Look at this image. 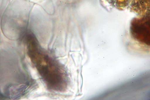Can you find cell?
Returning <instances> with one entry per match:
<instances>
[{
  "instance_id": "cell-1",
  "label": "cell",
  "mask_w": 150,
  "mask_h": 100,
  "mask_svg": "<svg viewBox=\"0 0 150 100\" xmlns=\"http://www.w3.org/2000/svg\"><path fill=\"white\" fill-rule=\"evenodd\" d=\"M28 49L31 61L48 89L59 92L64 91L67 79L61 65L50 56L37 41L30 44Z\"/></svg>"
}]
</instances>
